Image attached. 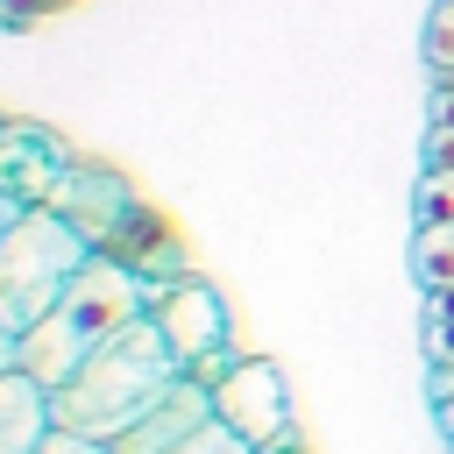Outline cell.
<instances>
[{"instance_id": "cell-1", "label": "cell", "mask_w": 454, "mask_h": 454, "mask_svg": "<svg viewBox=\"0 0 454 454\" xmlns=\"http://www.w3.org/2000/svg\"><path fill=\"white\" fill-rule=\"evenodd\" d=\"M177 383H184V362H177V348L163 340V326L142 312V319H128L114 340H99V348L78 362L71 383L50 390V419H57L64 433L121 440V433L142 426Z\"/></svg>"}, {"instance_id": "cell-2", "label": "cell", "mask_w": 454, "mask_h": 454, "mask_svg": "<svg viewBox=\"0 0 454 454\" xmlns=\"http://www.w3.org/2000/svg\"><path fill=\"white\" fill-rule=\"evenodd\" d=\"M156 305V284L142 277V270H128V262H114V255H92L71 284H64V298L14 340V369L21 376H35L43 390H57V383H71L78 376V362L99 348V340H114L128 319H142Z\"/></svg>"}, {"instance_id": "cell-3", "label": "cell", "mask_w": 454, "mask_h": 454, "mask_svg": "<svg viewBox=\"0 0 454 454\" xmlns=\"http://www.w3.org/2000/svg\"><path fill=\"white\" fill-rule=\"evenodd\" d=\"M99 248L71 227V220H57L50 206H28L14 227H7V241H0V326L21 340L57 298H64V284L92 262Z\"/></svg>"}, {"instance_id": "cell-4", "label": "cell", "mask_w": 454, "mask_h": 454, "mask_svg": "<svg viewBox=\"0 0 454 454\" xmlns=\"http://www.w3.org/2000/svg\"><path fill=\"white\" fill-rule=\"evenodd\" d=\"M213 419L227 433H241L255 454L277 447L284 433H298V411H291V390H284V369L270 355H234V369L213 383Z\"/></svg>"}, {"instance_id": "cell-5", "label": "cell", "mask_w": 454, "mask_h": 454, "mask_svg": "<svg viewBox=\"0 0 454 454\" xmlns=\"http://www.w3.org/2000/svg\"><path fill=\"white\" fill-rule=\"evenodd\" d=\"M149 319L163 326V340L177 348V362H184V369H199L206 355H227V348H234L227 298H220V284H206L199 270H192V277H177V284H163V291H156V305H149Z\"/></svg>"}, {"instance_id": "cell-6", "label": "cell", "mask_w": 454, "mask_h": 454, "mask_svg": "<svg viewBox=\"0 0 454 454\" xmlns=\"http://www.w3.org/2000/svg\"><path fill=\"white\" fill-rule=\"evenodd\" d=\"M135 199H142V192H135V184H128V177H121L114 163L71 156V170L57 177V192H50L43 206H50L57 220H71V227H78V234H85L92 248H106V241H114V227H121V220L135 213Z\"/></svg>"}, {"instance_id": "cell-7", "label": "cell", "mask_w": 454, "mask_h": 454, "mask_svg": "<svg viewBox=\"0 0 454 454\" xmlns=\"http://www.w3.org/2000/svg\"><path fill=\"white\" fill-rule=\"evenodd\" d=\"M64 170H71V142L64 135H50L35 121H7V135H0V192H14L21 206H43Z\"/></svg>"}, {"instance_id": "cell-8", "label": "cell", "mask_w": 454, "mask_h": 454, "mask_svg": "<svg viewBox=\"0 0 454 454\" xmlns=\"http://www.w3.org/2000/svg\"><path fill=\"white\" fill-rule=\"evenodd\" d=\"M99 255H114V262H128V270H142L156 291L163 284H177V277H192V255H184V241H177V227L149 206V199H135V213L114 227V241L99 248Z\"/></svg>"}, {"instance_id": "cell-9", "label": "cell", "mask_w": 454, "mask_h": 454, "mask_svg": "<svg viewBox=\"0 0 454 454\" xmlns=\"http://www.w3.org/2000/svg\"><path fill=\"white\" fill-rule=\"evenodd\" d=\"M206 419H213V390L184 376V383H177V390H170L142 426H128V433L114 440V454H170V447H177L184 433H199Z\"/></svg>"}, {"instance_id": "cell-10", "label": "cell", "mask_w": 454, "mask_h": 454, "mask_svg": "<svg viewBox=\"0 0 454 454\" xmlns=\"http://www.w3.org/2000/svg\"><path fill=\"white\" fill-rule=\"evenodd\" d=\"M50 390L35 383V376H21V369H7L0 376V454H35L43 440H50Z\"/></svg>"}, {"instance_id": "cell-11", "label": "cell", "mask_w": 454, "mask_h": 454, "mask_svg": "<svg viewBox=\"0 0 454 454\" xmlns=\"http://www.w3.org/2000/svg\"><path fill=\"white\" fill-rule=\"evenodd\" d=\"M411 277H419L426 298L454 291V227H419L411 234Z\"/></svg>"}, {"instance_id": "cell-12", "label": "cell", "mask_w": 454, "mask_h": 454, "mask_svg": "<svg viewBox=\"0 0 454 454\" xmlns=\"http://www.w3.org/2000/svg\"><path fill=\"white\" fill-rule=\"evenodd\" d=\"M411 213H419V227H454V170H419Z\"/></svg>"}, {"instance_id": "cell-13", "label": "cell", "mask_w": 454, "mask_h": 454, "mask_svg": "<svg viewBox=\"0 0 454 454\" xmlns=\"http://www.w3.org/2000/svg\"><path fill=\"white\" fill-rule=\"evenodd\" d=\"M426 64H433V78H454V0L426 7Z\"/></svg>"}, {"instance_id": "cell-14", "label": "cell", "mask_w": 454, "mask_h": 454, "mask_svg": "<svg viewBox=\"0 0 454 454\" xmlns=\"http://www.w3.org/2000/svg\"><path fill=\"white\" fill-rule=\"evenodd\" d=\"M426 362L433 369L454 362V291L447 298H426Z\"/></svg>"}, {"instance_id": "cell-15", "label": "cell", "mask_w": 454, "mask_h": 454, "mask_svg": "<svg viewBox=\"0 0 454 454\" xmlns=\"http://www.w3.org/2000/svg\"><path fill=\"white\" fill-rule=\"evenodd\" d=\"M170 454H255V447H248L241 433H227L220 419H206V426H199V433H184Z\"/></svg>"}, {"instance_id": "cell-16", "label": "cell", "mask_w": 454, "mask_h": 454, "mask_svg": "<svg viewBox=\"0 0 454 454\" xmlns=\"http://www.w3.org/2000/svg\"><path fill=\"white\" fill-rule=\"evenodd\" d=\"M35 454H114V440H92V433H64V426H50V440H43Z\"/></svg>"}, {"instance_id": "cell-17", "label": "cell", "mask_w": 454, "mask_h": 454, "mask_svg": "<svg viewBox=\"0 0 454 454\" xmlns=\"http://www.w3.org/2000/svg\"><path fill=\"white\" fill-rule=\"evenodd\" d=\"M433 419H440V433L454 440V362L433 369Z\"/></svg>"}, {"instance_id": "cell-18", "label": "cell", "mask_w": 454, "mask_h": 454, "mask_svg": "<svg viewBox=\"0 0 454 454\" xmlns=\"http://www.w3.org/2000/svg\"><path fill=\"white\" fill-rule=\"evenodd\" d=\"M50 7H64V0H0V28H28V21L50 14Z\"/></svg>"}, {"instance_id": "cell-19", "label": "cell", "mask_w": 454, "mask_h": 454, "mask_svg": "<svg viewBox=\"0 0 454 454\" xmlns=\"http://www.w3.org/2000/svg\"><path fill=\"white\" fill-rule=\"evenodd\" d=\"M21 213H28V206H21V199H14V192H0V241H7V227H14V220H21Z\"/></svg>"}, {"instance_id": "cell-20", "label": "cell", "mask_w": 454, "mask_h": 454, "mask_svg": "<svg viewBox=\"0 0 454 454\" xmlns=\"http://www.w3.org/2000/svg\"><path fill=\"white\" fill-rule=\"evenodd\" d=\"M7 369H14V333L0 326V376H7Z\"/></svg>"}, {"instance_id": "cell-21", "label": "cell", "mask_w": 454, "mask_h": 454, "mask_svg": "<svg viewBox=\"0 0 454 454\" xmlns=\"http://www.w3.org/2000/svg\"><path fill=\"white\" fill-rule=\"evenodd\" d=\"M7 121H14V114H0V135H7Z\"/></svg>"}, {"instance_id": "cell-22", "label": "cell", "mask_w": 454, "mask_h": 454, "mask_svg": "<svg viewBox=\"0 0 454 454\" xmlns=\"http://www.w3.org/2000/svg\"><path fill=\"white\" fill-rule=\"evenodd\" d=\"M447 454H454V440H447Z\"/></svg>"}]
</instances>
